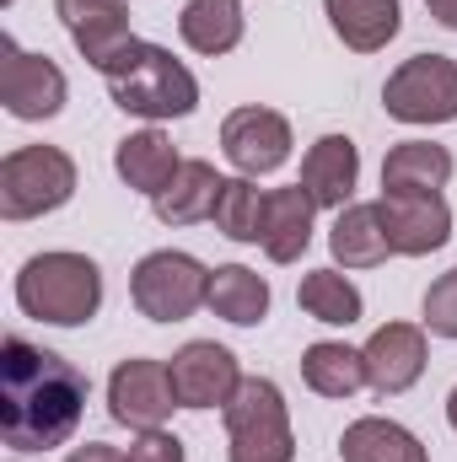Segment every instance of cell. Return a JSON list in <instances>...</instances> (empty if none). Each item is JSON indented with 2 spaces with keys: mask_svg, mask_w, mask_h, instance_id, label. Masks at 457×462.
<instances>
[{
  "mask_svg": "<svg viewBox=\"0 0 457 462\" xmlns=\"http://www.w3.org/2000/svg\"><path fill=\"white\" fill-rule=\"evenodd\" d=\"M340 457L344 462H431V452H425V441L409 425L382 420V414H360V420L344 425Z\"/></svg>",
  "mask_w": 457,
  "mask_h": 462,
  "instance_id": "cell-21",
  "label": "cell"
},
{
  "mask_svg": "<svg viewBox=\"0 0 457 462\" xmlns=\"http://www.w3.org/2000/svg\"><path fill=\"white\" fill-rule=\"evenodd\" d=\"M329 253L344 269H377V263H387L393 242H387V226H382V210L377 205H344V210H334Z\"/></svg>",
  "mask_w": 457,
  "mask_h": 462,
  "instance_id": "cell-23",
  "label": "cell"
},
{
  "mask_svg": "<svg viewBox=\"0 0 457 462\" xmlns=\"http://www.w3.org/2000/svg\"><path fill=\"white\" fill-rule=\"evenodd\" d=\"M65 462H124V452L108 447V441H87V447H76Z\"/></svg>",
  "mask_w": 457,
  "mask_h": 462,
  "instance_id": "cell-30",
  "label": "cell"
},
{
  "mask_svg": "<svg viewBox=\"0 0 457 462\" xmlns=\"http://www.w3.org/2000/svg\"><path fill=\"white\" fill-rule=\"evenodd\" d=\"M302 382L318 398H355L366 387V355L340 339H318L302 349Z\"/></svg>",
  "mask_w": 457,
  "mask_h": 462,
  "instance_id": "cell-26",
  "label": "cell"
},
{
  "mask_svg": "<svg viewBox=\"0 0 457 462\" xmlns=\"http://www.w3.org/2000/svg\"><path fill=\"white\" fill-rule=\"evenodd\" d=\"M425 11H431L447 32H457V0H425Z\"/></svg>",
  "mask_w": 457,
  "mask_h": 462,
  "instance_id": "cell-31",
  "label": "cell"
},
{
  "mask_svg": "<svg viewBox=\"0 0 457 462\" xmlns=\"http://www.w3.org/2000/svg\"><path fill=\"white\" fill-rule=\"evenodd\" d=\"M393 258H425L452 242V205L447 194H382L377 199Z\"/></svg>",
  "mask_w": 457,
  "mask_h": 462,
  "instance_id": "cell-12",
  "label": "cell"
},
{
  "mask_svg": "<svg viewBox=\"0 0 457 462\" xmlns=\"http://www.w3.org/2000/svg\"><path fill=\"white\" fill-rule=\"evenodd\" d=\"M183 167V156H178V145L151 124V129H129L124 140L114 145V172L124 189H135V194H145V199H156L167 183H173V172Z\"/></svg>",
  "mask_w": 457,
  "mask_h": 462,
  "instance_id": "cell-16",
  "label": "cell"
},
{
  "mask_svg": "<svg viewBox=\"0 0 457 462\" xmlns=\"http://www.w3.org/2000/svg\"><path fill=\"white\" fill-rule=\"evenodd\" d=\"M92 382L54 349L11 334L0 345V436L22 452H54L76 436Z\"/></svg>",
  "mask_w": 457,
  "mask_h": 462,
  "instance_id": "cell-1",
  "label": "cell"
},
{
  "mask_svg": "<svg viewBox=\"0 0 457 462\" xmlns=\"http://www.w3.org/2000/svg\"><path fill=\"white\" fill-rule=\"evenodd\" d=\"M269 280L258 274V269H247V263H221V269H210V296H205V307L231 323V328H258L264 318H269Z\"/></svg>",
  "mask_w": 457,
  "mask_h": 462,
  "instance_id": "cell-22",
  "label": "cell"
},
{
  "mask_svg": "<svg viewBox=\"0 0 457 462\" xmlns=\"http://www.w3.org/2000/svg\"><path fill=\"white\" fill-rule=\"evenodd\" d=\"M65 97H70L65 70L49 54H33L5 32L0 38V103H5V114L22 124H43V118L65 114Z\"/></svg>",
  "mask_w": 457,
  "mask_h": 462,
  "instance_id": "cell-8",
  "label": "cell"
},
{
  "mask_svg": "<svg viewBox=\"0 0 457 462\" xmlns=\"http://www.w3.org/2000/svg\"><path fill=\"white\" fill-rule=\"evenodd\" d=\"M420 323H425V334L457 345V269H447L442 280H431V291L420 301Z\"/></svg>",
  "mask_w": 457,
  "mask_h": 462,
  "instance_id": "cell-28",
  "label": "cell"
},
{
  "mask_svg": "<svg viewBox=\"0 0 457 462\" xmlns=\"http://www.w3.org/2000/svg\"><path fill=\"white\" fill-rule=\"evenodd\" d=\"M457 162L436 140H398L382 156V194H442L452 183Z\"/></svg>",
  "mask_w": 457,
  "mask_h": 462,
  "instance_id": "cell-18",
  "label": "cell"
},
{
  "mask_svg": "<svg viewBox=\"0 0 457 462\" xmlns=\"http://www.w3.org/2000/svg\"><path fill=\"white\" fill-rule=\"evenodd\" d=\"M76 199V162L60 145H16L0 162V216L38 221Z\"/></svg>",
  "mask_w": 457,
  "mask_h": 462,
  "instance_id": "cell-5",
  "label": "cell"
},
{
  "mask_svg": "<svg viewBox=\"0 0 457 462\" xmlns=\"http://www.w3.org/2000/svg\"><path fill=\"white\" fill-rule=\"evenodd\" d=\"M447 425H452V430H457V387H452V393H447Z\"/></svg>",
  "mask_w": 457,
  "mask_h": 462,
  "instance_id": "cell-32",
  "label": "cell"
},
{
  "mask_svg": "<svg viewBox=\"0 0 457 462\" xmlns=\"http://www.w3.org/2000/svg\"><path fill=\"white\" fill-rule=\"evenodd\" d=\"M11 462H22V457H11Z\"/></svg>",
  "mask_w": 457,
  "mask_h": 462,
  "instance_id": "cell-33",
  "label": "cell"
},
{
  "mask_svg": "<svg viewBox=\"0 0 457 462\" xmlns=\"http://www.w3.org/2000/svg\"><path fill=\"white\" fill-rule=\"evenodd\" d=\"M291 118L280 108H264V103H247V108H231L221 118V156L237 167V178H269L291 162Z\"/></svg>",
  "mask_w": 457,
  "mask_h": 462,
  "instance_id": "cell-9",
  "label": "cell"
},
{
  "mask_svg": "<svg viewBox=\"0 0 457 462\" xmlns=\"http://www.w3.org/2000/svg\"><path fill=\"white\" fill-rule=\"evenodd\" d=\"M173 409H183V403H178V387H173L167 360L129 355V360L114 365V376H108V414H114V425L162 430L173 420Z\"/></svg>",
  "mask_w": 457,
  "mask_h": 462,
  "instance_id": "cell-10",
  "label": "cell"
},
{
  "mask_svg": "<svg viewBox=\"0 0 457 462\" xmlns=\"http://www.w3.org/2000/svg\"><path fill=\"white\" fill-rule=\"evenodd\" d=\"M360 355H366V387L377 398H398L425 376V360H431L425 323H382L360 345Z\"/></svg>",
  "mask_w": 457,
  "mask_h": 462,
  "instance_id": "cell-13",
  "label": "cell"
},
{
  "mask_svg": "<svg viewBox=\"0 0 457 462\" xmlns=\"http://www.w3.org/2000/svg\"><path fill=\"white\" fill-rule=\"evenodd\" d=\"M205 296H210V269L194 253H178V247L145 253L129 274V301L151 323H183L205 307Z\"/></svg>",
  "mask_w": 457,
  "mask_h": 462,
  "instance_id": "cell-6",
  "label": "cell"
},
{
  "mask_svg": "<svg viewBox=\"0 0 457 462\" xmlns=\"http://www.w3.org/2000/svg\"><path fill=\"white\" fill-rule=\"evenodd\" d=\"M382 108L398 124H457V60L447 54H415L404 60L387 87H382Z\"/></svg>",
  "mask_w": 457,
  "mask_h": 462,
  "instance_id": "cell-7",
  "label": "cell"
},
{
  "mask_svg": "<svg viewBox=\"0 0 457 462\" xmlns=\"http://www.w3.org/2000/svg\"><path fill=\"white\" fill-rule=\"evenodd\" d=\"M173 371V387H178V403L183 409H227L242 387V365L227 345L216 339H189L167 360Z\"/></svg>",
  "mask_w": 457,
  "mask_h": 462,
  "instance_id": "cell-11",
  "label": "cell"
},
{
  "mask_svg": "<svg viewBox=\"0 0 457 462\" xmlns=\"http://www.w3.org/2000/svg\"><path fill=\"white\" fill-rule=\"evenodd\" d=\"M227 425V462H291L296 436H291V409L285 393L269 376H242L237 398L221 409Z\"/></svg>",
  "mask_w": 457,
  "mask_h": 462,
  "instance_id": "cell-4",
  "label": "cell"
},
{
  "mask_svg": "<svg viewBox=\"0 0 457 462\" xmlns=\"http://www.w3.org/2000/svg\"><path fill=\"white\" fill-rule=\"evenodd\" d=\"M124 462H183V441L162 425V430H135Z\"/></svg>",
  "mask_w": 457,
  "mask_h": 462,
  "instance_id": "cell-29",
  "label": "cell"
},
{
  "mask_svg": "<svg viewBox=\"0 0 457 462\" xmlns=\"http://www.w3.org/2000/svg\"><path fill=\"white\" fill-rule=\"evenodd\" d=\"M54 16H60V27L70 32L76 54H81L92 70H103L124 43H135V32H129V5H124V0H54Z\"/></svg>",
  "mask_w": 457,
  "mask_h": 462,
  "instance_id": "cell-14",
  "label": "cell"
},
{
  "mask_svg": "<svg viewBox=\"0 0 457 462\" xmlns=\"http://www.w3.org/2000/svg\"><path fill=\"white\" fill-rule=\"evenodd\" d=\"M108 81L114 108L145 118V124H167V118H189L200 108V81L183 60H173V49L162 43H124L114 60L98 70Z\"/></svg>",
  "mask_w": 457,
  "mask_h": 462,
  "instance_id": "cell-2",
  "label": "cell"
},
{
  "mask_svg": "<svg viewBox=\"0 0 457 462\" xmlns=\"http://www.w3.org/2000/svg\"><path fill=\"white\" fill-rule=\"evenodd\" d=\"M247 22H242V0H189L183 16H178V38L205 54V60H221L242 43Z\"/></svg>",
  "mask_w": 457,
  "mask_h": 462,
  "instance_id": "cell-25",
  "label": "cell"
},
{
  "mask_svg": "<svg viewBox=\"0 0 457 462\" xmlns=\"http://www.w3.org/2000/svg\"><path fill=\"white\" fill-rule=\"evenodd\" d=\"M264 210H269V194L253 183V178H227L221 183V199H216V231L227 242H264Z\"/></svg>",
  "mask_w": 457,
  "mask_h": 462,
  "instance_id": "cell-27",
  "label": "cell"
},
{
  "mask_svg": "<svg viewBox=\"0 0 457 462\" xmlns=\"http://www.w3.org/2000/svg\"><path fill=\"white\" fill-rule=\"evenodd\" d=\"M296 307H302L312 323H329V328H350V323L366 318V296H360V285H355L350 274H340V263L307 269L302 285H296Z\"/></svg>",
  "mask_w": 457,
  "mask_h": 462,
  "instance_id": "cell-24",
  "label": "cell"
},
{
  "mask_svg": "<svg viewBox=\"0 0 457 462\" xmlns=\"http://www.w3.org/2000/svg\"><path fill=\"white\" fill-rule=\"evenodd\" d=\"M221 183H227V178H221L210 162L183 156V167L173 172V183L151 199V210H156V221H162V226H200V221H210V216H216Z\"/></svg>",
  "mask_w": 457,
  "mask_h": 462,
  "instance_id": "cell-17",
  "label": "cell"
},
{
  "mask_svg": "<svg viewBox=\"0 0 457 462\" xmlns=\"http://www.w3.org/2000/svg\"><path fill=\"white\" fill-rule=\"evenodd\" d=\"M312 216H318V205H312V194L302 189V183H291V189H269V210H264V253H269V263H296L307 247H312Z\"/></svg>",
  "mask_w": 457,
  "mask_h": 462,
  "instance_id": "cell-20",
  "label": "cell"
},
{
  "mask_svg": "<svg viewBox=\"0 0 457 462\" xmlns=\"http://www.w3.org/2000/svg\"><path fill=\"white\" fill-rule=\"evenodd\" d=\"M323 16H329L334 38L344 49H355V54L387 49L398 38V27H404V5L398 0H323Z\"/></svg>",
  "mask_w": 457,
  "mask_h": 462,
  "instance_id": "cell-19",
  "label": "cell"
},
{
  "mask_svg": "<svg viewBox=\"0 0 457 462\" xmlns=\"http://www.w3.org/2000/svg\"><path fill=\"white\" fill-rule=\"evenodd\" d=\"M16 307L22 318L49 323V328H81L103 307V269L70 247L33 253L16 269Z\"/></svg>",
  "mask_w": 457,
  "mask_h": 462,
  "instance_id": "cell-3",
  "label": "cell"
},
{
  "mask_svg": "<svg viewBox=\"0 0 457 462\" xmlns=\"http://www.w3.org/2000/svg\"><path fill=\"white\" fill-rule=\"evenodd\" d=\"M318 210H344L355 205V183H360V151L350 134H318L302 156V178H296Z\"/></svg>",
  "mask_w": 457,
  "mask_h": 462,
  "instance_id": "cell-15",
  "label": "cell"
}]
</instances>
